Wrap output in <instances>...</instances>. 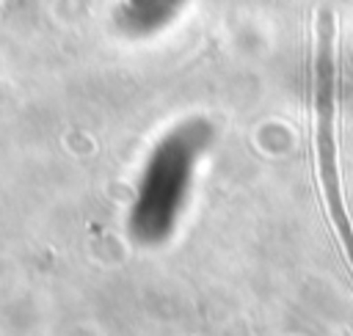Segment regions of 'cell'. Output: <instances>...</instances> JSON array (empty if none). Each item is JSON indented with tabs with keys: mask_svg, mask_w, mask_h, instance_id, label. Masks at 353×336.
<instances>
[{
	"mask_svg": "<svg viewBox=\"0 0 353 336\" xmlns=\"http://www.w3.org/2000/svg\"><path fill=\"white\" fill-rule=\"evenodd\" d=\"M334 102H336V63H334V17L331 11L317 14V36H314V66H312V143L317 160V179L323 187V201L336 231L342 251L353 267V226L345 209L342 185L336 174V140H334Z\"/></svg>",
	"mask_w": 353,
	"mask_h": 336,
	"instance_id": "obj_1",
	"label": "cell"
}]
</instances>
